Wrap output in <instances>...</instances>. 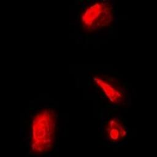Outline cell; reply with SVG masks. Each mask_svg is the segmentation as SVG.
Listing matches in <instances>:
<instances>
[{
	"label": "cell",
	"instance_id": "obj_3",
	"mask_svg": "<svg viewBox=\"0 0 157 157\" xmlns=\"http://www.w3.org/2000/svg\"><path fill=\"white\" fill-rule=\"evenodd\" d=\"M95 80L98 85L99 86L101 89L104 91V93L107 95L111 101L117 102L121 100L122 98V94L118 91V90L115 88L112 85L99 78H95Z\"/></svg>",
	"mask_w": 157,
	"mask_h": 157
},
{
	"label": "cell",
	"instance_id": "obj_4",
	"mask_svg": "<svg viewBox=\"0 0 157 157\" xmlns=\"http://www.w3.org/2000/svg\"><path fill=\"white\" fill-rule=\"evenodd\" d=\"M109 137L113 140H118L126 134L124 127L117 120H113L109 122L107 128Z\"/></svg>",
	"mask_w": 157,
	"mask_h": 157
},
{
	"label": "cell",
	"instance_id": "obj_1",
	"mask_svg": "<svg viewBox=\"0 0 157 157\" xmlns=\"http://www.w3.org/2000/svg\"><path fill=\"white\" fill-rule=\"evenodd\" d=\"M55 130V114L50 110L38 113L33 123L32 148L36 153L47 151L52 146Z\"/></svg>",
	"mask_w": 157,
	"mask_h": 157
},
{
	"label": "cell",
	"instance_id": "obj_2",
	"mask_svg": "<svg viewBox=\"0 0 157 157\" xmlns=\"http://www.w3.org/2000/svg\"><path fill=\"white\" fill-rule=\"evenodd\" d=\"M112 18L111 6L107 2H98L85 10L82 21L87 29L94 30L109 24Z\"/></svg>",
	"mask_w": 157,
	"mask_h": 157
}]
</instances>
